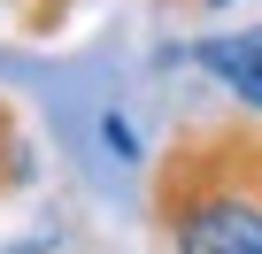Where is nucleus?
<instances>
[{
	"mask_svg": "<svg viewBox=\"0 0 262 254\" xmlns=\"http://www.w3.org/2000/svg\"><path fill=\"white\" fill-rule=\"evenodd\" d=\"M254 170H262V123H254Z\"/></svg>",
	"mask_w": 262,
	"mask_h": 254,
	"instance_id": "4",
	"label": "nucleus"
},
{
	"mask_svg": "<svg viewBox=\"0 0 262 254\" xmlns=\"http://www.w3.org/2000/svg\"><path fill=\"white\" fill-rule=\"evenodd\" d=\"M193 70L216 77V85L239 100V116L262 123V24H254V31H216V39H201V47H193Z\"/></svg>",
	"mask_w": 262,
	"mask_h": 254,
	"instance_id": "2",
	"label": "nucleus"
},
{
	"mask_svg": "<svg viewBox=\"0 0 262 254\" xmlns=\"http://www.w3.org/2000/svg\"><path fill=\"white\" fill-rule=\"evenodd\" d=\"M39 177V147H31V131H24V116L0 100V193H24Z\"/></svg>",
	"mask_w": 262,
	"mask_h": 254,
	"instance_id": "3",
	"label": "nucleus"
},
{
	"mask_svg": "<svg viewBox=\"0 0 262 254\" xmlns=\"http://www.w3.org/2000/svg\"><path fill=\"white\" fill-rule=\"evenodd\" d=\"M155 223L170 254H262V170L254 116L193 123L155 162Z\"/></svg>",
	"mask_w": 262,
	"mask_h": 254,
	"instance_id": "1",
	"label": "nucleus"
},
{
	"mask_svg": "<svg viewBox=\"0 0 262 254\" xmlns=\"http://www.w3.org/2000/svg\"><path fill=\"white\" fill-rule=\"evenodd\" d=\"M193 8H231V0H193Z\"/></svg>",
	"mask_w": 262,
	"mask_h": 254,
	"instance_id": "5",
	"label": "nucleus"
}]
</instances>
